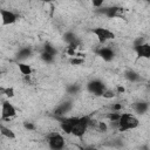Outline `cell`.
<instances>
[{"mask_svg": "<svg viewBox=\"0 0 150 150\" xmlns=\"http://www.w3.org/2000/svg\"><path fill=\"white\" fill-rule=\"evenodd\" d=\"M134 108L138 114H144L148 110V103L146 102H137V103H135Z\"/></svg>", "mask_w": 150, "mask_h": 150, "instance_id": "12", "label": "cell"}, {"mask_svg": "<svg viewBox=\"0 0 150 150\" xmlns=\"http://www.w3.org/2000/svg\"><path fill=\"white\" fill-rule=\"evenodd\" d=\"M40 57H41V60H42V61H45V62H47V63H50V62L55 59V56H54V55L48 54V53H46V52H41Z\"/></svg>", "mask_w": 150, "mask_h": 150, "instance_id": "15", "label": "cell"}, {"mask_svg": "<svg viewBox=\"0 0 150 150\" xmlns=\"http://www.w3.org/2000/svg\"><path fill=\"white\" fill-rule=\"evenodd\" d=\"M116 94H117V93H116L115 90H112V89H108V88H107V89L104 90L102 97H104V98H112V97H115Z\"/></svg>", "mask_w": 150, "mask_h": 150, "instance_id": "17", "label": "cell"}, {"mask_svg": "<svg viewBox=\"0 0 150 150\" xmlns=\"http://www.w3.org/2000/svg\"><path fill=\"white\" fill-rule=\"evenodd\" d=\"M139 120L131 112H121V116L117 121V130L118 131H129L138 128Z\"/></svg>", "mask_w": 150, "mask_h": 150, "instance_id": "1", "label": "cell"}, {"mask_svg": "<svg viewBox=\"0 0 150 150\" xmlns=\"http://www.w3.org/2000/svg\"><path fill=\"white\" fill-rule=\"evenodd\" d=\"M18 114L16 108L14 107L13 103H11L8 100H4L1 102V107H0V117L2 121H8L13 117H15Z\"/></svg>", "mask_w": 150, "mask_h": 150, "instance_id": "4", "label": "cell"}, {"mask_svg": "<svg viewBox=\"0 0 150 150\" xmlns=\"http://www.w3.org/2000/svg\"><path fill=\"white\" fill-rule=\"evenodd\" d=\"M97 55L101 56L103 59V61L105 62H110L114 60L115 57V50L111 48V46H103V47H100L97 50H96Z\"/></svg>", "mask_w": 150, "mask_h": 150, "instance_id": "9", "label": "cell"}, {"mask_svg": "<svg viewBox=\"0 0 150 150\" xmlns=\"http://www.w3.org/2000/svg\"><path fill=\"white\" fill-rule=\"evenodd\" d=\"M25 128L28 129V130H34L35 129L34 124H32V123H25Z\"/></svg>", "mask_w": 150, "mask_h": 150, "instance_id": "19", "label": "cell"}, {"mask_svg": "<svg viewBox=\"0 0 150 150\" xmlns=\"http://www.w3.org/2000/svg\"><path fill=\"white\" fill-rule=\"evenodd\" d=\"M79 116H70V117H62L60 120V129L66 135H71V130L77 121Z\"/></svg>", "mask_w": 150, "mask_h": 150, "instance_id": "7", "label": "cell"}, {"mask_svg": "<svg viewBox=\"0 0 150 150\" xmlns=\"http://www.w3.org/2000/svg\"><path fill=\"white\" fill-rule=\"evenodd\" d=\"M134 52L136 53L138 59H145L148 60L150 57V45L148 42L137 43L134 46Z\"/></svg>", "mask_w": 150, "mask_h": 150, "instance_id": "8", "label": "cell"}, {"mask_svg": "<svg viewBox=\"0 0 150 150\" xmlns=\"http://www.w3.org/2000/svg\"><path fill=\"white\" fill-rule=\"evenodd\" d=\"M47 144L50 150H63L66 146V139L61 132L53 131L47 136Z\"/></svg>", "mask_w": 150, "mask_h": 150, "instance_id": "3", "label": "cell"}, {"mask_svg": "<svg viewBox=\"0 0 150 150\" xmlns=\"http://www.w3.org/2000/svg\"><path fill=\"white\" fill-rule=\"evenodd\" d=\"M32 54V49L30 48H22V49H20V52H19V59H21V60H25V59H27L29 55Z\"/></svg>", "mask_w": 150, "mask_h": 150, "instance_id": "13", "label": "cell"}, {"mask_svg": "<svg viewBox=\"0 0 150 150\" xmlns=\"http://www.w3.org/2000/svg\"><path fill=\"white\" fill-rule=\"evenodd\" d=\"M105 89V84L100 80H91L87 83V90L95 96H102Z\"/></svg>", "mask_w": 150, "mask_h": 150, "instance_id": "6", "label": "cell"}, {"mask_svg": "<svg viewBox=\"0 0 150 150\" xmlns=\"http://www.w3.org/2000/svg\"><path fill=\"white\" fill-rule=\"evenodd\" d=\"M93 6L94 7H101V6H103V1H93Z\"/></svg>", "mask_w": 150, "mask_h": 150, "instance_id": "20", "label": "cell"}, {"mask_svg": "<svg viewBox=\"0 0 150 150\" xmlns=\"http://www.w3.org/2000/svg\"><path fill=\"white\" fill-rule=\"evenodd\" d=\"M18 68H19V71H20L23 76H30L32 73H33L32 67H30L28 63H25V62H19V63H18Z\"/></svg>", "mask_w": 150, "mask_h": 150, "instance_id": "11", "label": "cell"}, {"mask_svg": "<svg viewBox=\"0 0 150 150\" xmlns=\"http://www.w3.org/2000/svg\"><path fill=\"white\" fill-rule=\"evenodd\" d=\"M91 33L95 35V38L100 45H105L107 42H109L116 38L115 33L107 27H94L91 29Z\"/></svg>", "mask_w": 150, "mask_h": 150, "instance_id": "2", "label": "cell"}, {"mask_svg": "<svg viewBox=\"0 0 150 150\" xmlns=\"http://www.w3.org/2000/svg\"><path fill=\"white\" fill-rule=\"evenodd\" d=\"M69 62L73 64V66H79V64H82L83 62H84V60L82 59V57H80V56H71V59L69 60Z\"/></svg>", "mask_w": 150, "mask_h": 150, "instance_id": "16", "label": "cell"}, {"mask_svg": "<svg viewBox=\"0 0 150 150\" xmlns=\"http://www.w3.org/2000/svg\"><path fill=\"white\" fill-rule=\"evenodd\" d=\"M2 94H5L7 97H13V96H14V89H13L12 87H11V88L7 87V88L4 89V93H2Z\"/></svg>", "mask_w": 150, "mask_h": 150, "instance_id": "18", "label": "cell"}, {"mask_svg": "<svg viewBox=\"0 0 150 150\" xmlns=\"http://www.w3.org/2000/svg\"><path fill=\"white\" fill-rule=\"evenodd\" d=\"M19 19V15L12 11V9H8V8H1L0 9V20H1V23L2 26H11V25H14Z\"/></svg>", "mask_w": 150, "mask_h": 150, "instance_id": "5", "label": "cell"}, {"mask_svg": "<svg viewBox=\"0 0 150 150\" xmlns=\"http://www.w3.org/2000/svg\"><path fill=\"white\" fill-rule=\"evenodd\" d=\"M0 136L5 137L7 139H15L16 138V135L14 134V131L4 124H0Z\"/></svg>", "mask_w": 150, "mask_h": 150, "instance_id": "10", "label": "cell"}, {"mask_svg": "<svg viewBox=\"0 0 150 150\" xmlns=\"http://www.w3.org/2000/svg\"><path fill=\"white\" fill-rule=\"evenodd\" d=\"M125 77H127L129 81H132V82L139 80V75H138L137 73H135L134 70H128V71L125 73Z\"/></svg>", "mask_w": 150, "mask_h": 150, "instance_id": "14", "label": "cell"}]
</instances>
